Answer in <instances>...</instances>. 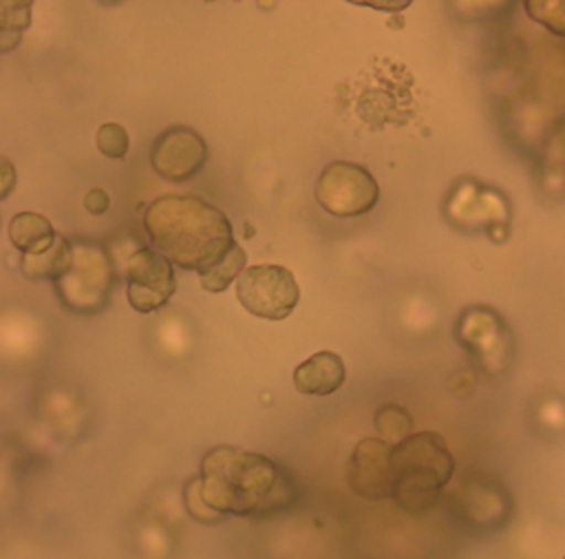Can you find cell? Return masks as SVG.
Returning <instances> with one entry per match:
<instances>
[{"mask_svg":"<svg viewBox=\"0 0 565 559\" xmlns=\"http://www.w3.org/2000/svg\"><path fill=\"white\" fill-rule=\"evenodd\" d=\"M13 183H15V170H13V166L4 159V161H2V190H0V197H2V199L9 197Z\"/></svg>","mask_w":565,"mask_h":559,"instance_id":"ffe728a7","label":"cell"},{"mask_svg":"<svg viewBox=\"0 0 565 559\" xmlns=\"http://www.w3.org/2000/svg\"><path fill=\"white\" fill-rule=\"evenodd\" d=\"M247 265V254L243 252V247L236 243L223 261H218L216 265H212L210 270L201 272L199 274V283L205 292H212V294H221L230 287V283H234L241 272L245 270Z\"/></svg>","mask_w":565,"mask_h":559,"instance_id":"4fadbf2b","label":"cell"},{"mask_svg":"<svg viewBox=\"0 0 565 559\" xmlns=\"http://www.w3.org/2000/svg\"><path fill=\"white\" fill-rule=\"evenodd\" d=\"M95 144H97L102 155H106L110 159H121L128 152V133H126L124 126H119L115 122H108V124H102L97 128Z\"/></svg>","mask_w":565,"mask_h":559,"instance_id":"e0dca14e","label":"cell"},{"mask_svg":"<svg viewBox=\"0 0 565 559\" xmlns=\"http://www.w3.org/2000/svg\"><path fill=\"white\" fill-rule=\"evenodd\" d=\"M452 473L455 457L435 431L408 433L391 446L393 499L411 515L433 508Z\"/></svg>","mask_w":565,"mask_h":559,"instance_id":"3957f363","label":"cell"},{"mask_svg":"<svg viewBox=\"0 0 565 559\" xmlns=\"http://www.w3.org/2000/svg\"><path fill=\"white\" fill-rule=\"evenodd\" d=\"M57 239L51 221L40 212H18L9 221V241L22 254H38Z\"/></svg>","mask_w":565,"mask_h":559,"instance_id":"7c38bea8","label":"cell"},{"mask_svg":"<svg viewBox=\"0 0 565 559\" xmlns=\"http://www.w3.org/2000/svg\"><path fill=\"white\" fill-rule=\"evenodd\" d=\"M313 194L318 205L331 217L353 219L375 208L380 186L364 166L338 159L322 168Z\"/></svg>","mask_w":565,"mask_h":559,"instance_id":"5b68a950","label":"cell"},{"mask_svg":"<svg viewBox=\"0 0 565 559\" xmlns=\"http://www.w3.org/2000/svg\"><path fill=\"white\" fill-rule=\"evenodd\" d=\"M234 292L245 312L265 320L287 318L300 300V287L294 272L274 263L245 267L236 278Z\"/></svg>","mask_w":565,"mask_h":559,"instance_id":"8992f818","label":"cell"},{"mask_svg":"<svg viewBox=\"0 0 565 559\" xmlns=\"http://www.w3.org/2000/svg\"><path fill=\"white\" fill-rule=\"evenodd\" d=\"M347 367L335 351H316L294 369V387L305 395H329L342 387Z\"/></svg>","mask_w":565,"mask_h":559,"instance_id":"30bf717a","label":"cell"},{"mask_svg":"<svg viewBox=\"0 0 565 559\" xmlns=\"http://www.w3.org/2000/svg\"><path fill=\"white\" fill-rule=\"evenodd\" d=\"M207 161L203 137L185 126L166 128L152 144V170L166 181H185L194 177Z\"/></svg>","mask_w":565,"mask_h":559,"instance_id":"ba28073f","label":"cell"},{"mask_svg":"<svg viewBox=\"0 0 565 559\" xmlns=\"http://www.w3.org/2000/svg\"><path fill=\"white\" fill-rule=\"evenodd\" d=\"M347 2L360 4V7H373V9H380V11H402L413 0H347Z\"/></svg>","mask_w":565,"mask_h":559,"instance_id":"d6986e66","label":"cell"},{"mask_svg":"<svg viewBox=\"0 0 565 559\" xmlns=\"http://www.w3.org/2000/svg\"><path fill=\"white\" fill-rule=\"evenodd\" d=\"M84 208H86V212L99 217L110 208V197L102 188H93L84 197Z\"/></svg>","mask_w":565,"mask_h":559,"instance_id":"ac0fdd59","label":"cell"},{"mask_svg":"<svg viewBox=\"0 0 565 559\" xmlns=\"http://www.w3.org/2000/svg\"><path fill=\"white\" fill-rule=\"evenodd\" d=\"M391 446L384 437H364L353 449L347 464V482L362 499H393Z\"/></svg>","mask_w":565,"mask_h":559,"instance_id":"9c48e42d","label":"cell"},{"mask_svg":"<svg viewBox=\"0 0 565 559\" xmlns=\"http://www.w3.org/2000/svg\"><path fill=\"white\" fill-rule=\"evenodd\" d=\"M71 270L53 281L62 305L77 314H95L106 307L113 287V265L99 245L77 241Z\"/></svg>","mask_w":565,"mask_h":559,"instance_id":"277c9868","label":"cell"},{"mask_svg":"<svg viewBox=\"0 0 565 559\" xmlns=\"http://www.w3.org/2000/svg\"><path fill=\"white\" fill-rule=\"evenodd\" d=\"M201 495L218 515L267 517L296 502V486L271 457L238 446H214L201 460Z\"/></svg>","mask_w":565,"mask_h":559,"instance_id":"6da1fadb","label":"cell"},{"mask_svg":"<svg viewBox=\"0 0 565 559\" xmlns=\"http://www.w3.org/2000/svg\"><path fill=\"white\" fill-rule=\"evenodd\" d=\"M523 9L550 33L565 38V0H523Z\"/></svg>","mask_w":565,"mask_h":559,"instance_id":"9a60e30c","label":"cell"},{"mask_svg":"<svg viewBox=\"0 0 565 559\" xmlns=\"http://www.w3.org/2000/svg\"><path fill=\"white\" fill-rule=\"evenodd\" d=\"M174 263L157 247H137L124 265L126 298L139 314H150L168 305L177 292Z\"/></svg>","mask_w":565,"mask_h":559,"instance_id":"52a82bcc","label":"cell"},{"mask_svg":"<svg viewBox=\"0 0 565 559\" xmlns=\"http://www.w3.org/2000/svg\"><path fill=\"white\" fill-rule=\"evenodd\" d=\"M373 424L382 433V437L388 440L391 444L404 440L413 429V420H411L408 411L404 407H397V404L380 407L373 415Z\"/></svg>","mask_w":565,"mask_h":559,"instance_id":"5bb4252c","label":"cell"},{"mask_svg":"<svg viewBox=\"0 0 565 559\" xmlns=\"http://www.w3.org/2000/svg\"><path fill=\"white\" fill-rule=\"evenodd\" d=\"M150 245L177 267L205 272L236 245L230 219L194 194H163L143 210Z\"/></svg>","mask_w":565,"mask_h":559,"instance_id":"7a4b0ae2","label":"cell"},{"mask_svg":"<svg viewBox=\"0 0 565 559\" xmlns=\"http://www.w3.org/2000/svg\"><path fill=\"white\" fill-rule=\"evenodd\" d=\"M75 261V245L57 234V239L42 252L38 254H22L20 256V267L26 278H46V281H57L64 276Z\"/></svg>","mask_w":565,"mask_h":559,"instance_id":"8fae6325","label":"cell"},{"mask_svg":"<svg viewBox=\"0 0 565 559\" xmlns=\"http://www.w3.org/2000/svg\"><path fill=\"white\" fill-rule=\"evenodd\" d=\"M183 504H185V510L190 513L192 519L196 521H203V524H212V521H221L223 515H218L214 508L207 506V502L203 499L201 495V477L194 475L185 482L183 486Z\"/></svg>","mask_w":565,"mask_h":559,"instance_id":"2e32d148","label":"cell"}]
</instances>
